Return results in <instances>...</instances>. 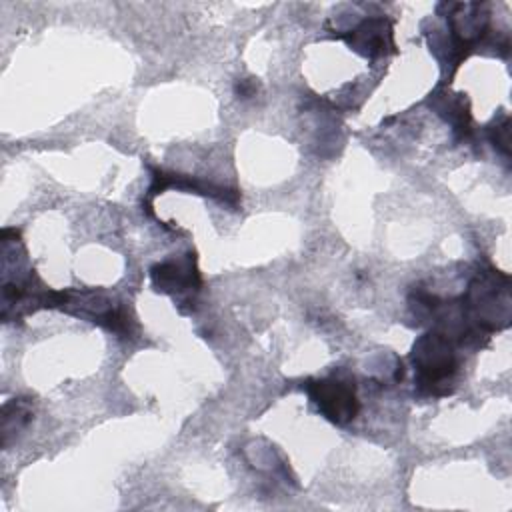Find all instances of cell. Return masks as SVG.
<instances>
[{
	"mask_svg": "<svg viewBox=\"0 0 512 512\" xmlns=\"http://www.w3.org/2000/svg\"><path fill=\"white\" fill-rule=\"evenodd\" d=\"M306 392L316 404L318 412L334 424H348L358 414V398L352 382L338 376L310 380Z\"/></svg>",
	"mask_w": 512,
	"mask_h": 512,
	"instance_id": "obj_2",
	"label": "cell"
},
{
	"mask_svg": "<svg viewBox=\"0 0 512 512\" xmlns=\"http://www.w3.org/2000/svg\"><path fill=\"white\" fill-rule=\"evenodd\" d=\"M236 94L238 98H250L254 94V84L248 80H240V84L236 86Z\"/></svg>",
	"mask_w": 512,
	"mask_h": 512,
	"instance_id": "obj_5",
	"label": "cell"
},
{
	"mask_svg": "<svg viewBox=\"0 0 512 512\" xmlns=\"http://www.w3.org/2000/svg\"><path fill=\"white\" fill-rule=\"evenodd\" d=\"M392 44V32L390 24L382 18L378 20H366L362 22L354 32L350 44L362 52L364 56H378L384 54V46Z\"/></svg>",
	"mask_w": 512,
	"mask_h": 512,
	"instance_id": "obj_4",
	"label": "cell"
},
{
	"mask_svg": "<svg viewBox=\"0 0 512 512\" xmlns=\"http://www.w3.org/2000/svg\"><path fill=\"white\" fill-rule=\"evenodd\" d=\"M416 382L430 394H444V384L452 380L458 362L448 336L440 332L424 334L412 348Z\"/></svg>",
	"mask_w": 512,
	"mask_h": 512,
	"instance_id": "obj_1",
	"label": "cell"
},
{
	"mask_svg": "<svg viewBox=\"0 0 512 512\" xmlns=\"http://www.w3.org/2000/svg\"><path fill=\"white\" fill-rule=\"evenodd\" d=\"M150 276H152V284L156 290L170 292V294L186 292L190 288L196 290L200 284L192 254H188L186 258H180V260L156 264L150 270Z\"/></svg>",
	"mask_w": 512,
	"mask_h": 512,
	"instance_id": "obj_3",
	"label": "cell"
}]
</instances>
